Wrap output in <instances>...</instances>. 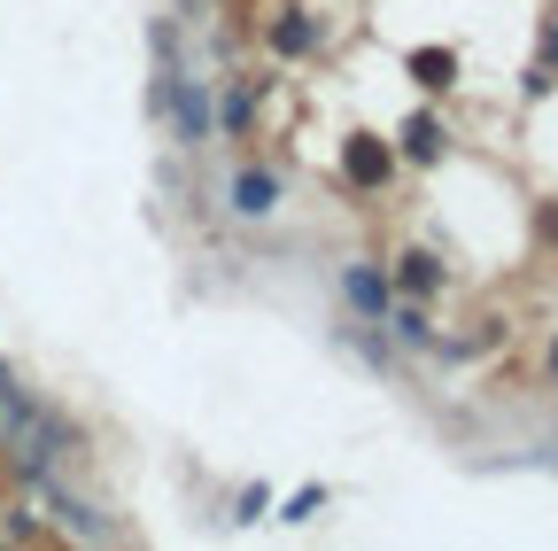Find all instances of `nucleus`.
Here are the masks:
<instances>
[{
    "label": "nucleus",
    "instance_id": "nucleus-1",
    "mask_svg": "<svg viewBox=\"0 0 558 551\" xmlns=\"http://www.w3.org/2000/svg\"><path fill=\"white\" fill-rule=\"evenodd\" d=\"M341 171H349V187H380V179H388V148H380V141H349Z\"/></svg>",
    "mask_w": 558,
    "mask_h": 551
},
{
    "label": "nucleus",
    "instance_id": "nucleus-2",
    "mask_svg": "<svg viewBox=\"0 0 558 551\" xmlns=\"http://www.w3.org/2000/svg\"><path fill=\"white\" fill-rule=\"evenodd\" d=\"M271 202H279V179H271V171H241V179H233V211H248V218H264V211H271Z\"/></svg>",
    "mask_w": 558,
    "mask_h": 551
},
{
    "label": "nucleus",
    "instance_id": "nucleus-3",
    "mask_svg": "<svg viewBox=\"0 0 558 551\" xmlns=\"http://www.w3.org/2000/svg\"><path fill=\"white\" fill-rule=\"evenodd\" d=\"M349 303H357V311H388V280H373V272L357 264V272H349Z\"/></svg>",
    "mask_w": 558,
    "mask_h": 551
},
{
    "label": "nucleus",
    "instance_id": "nucleus-4",
    "mask_svg": "<svg viewBox=\"0 0 558 551\" xmlns=\"http://www.w3.org/2000/svg\"><path fill=\"white\" fill-rule=\"evenodd\" d=\"M450 71H458V62L435 55V47H418V55H411V79H418V86H450Z\"/></svg>",
    "mask_w": 558,
    "mask_h": 551
},
{
    "label": "nucleus",
    "instance_id": "nucleus-5",
    "mask_svg": "<svg viewBox=\"0 0 558 551\" xmlns=\"http://www.w3.org/2000/svg\"><path fill=\"white\" fill-rule=\"evenodd\" d=\"M435 280H442L435 256H403V288H411V296H435Z\"/></svg>",
    "mask_w": 558,
    "mask_h": 551
},
{
    "label": "nucleus",
    "instance_id": "nucleus-6",
    "mask_svg": "<svg viewBox=\"0 0 558 551\" xmlns=\"http://www.w3.org/2000/svg\"><path fill=\"white\" fill-rule=\"evenodd\" d=\"M271 47H279V55H303V47H311V24H303V16H288V24H271Z\"/></svg>",
    "mask_w": 558,
    "mask_h": 551
},
{
    "label": "nucleus",
    "instance_id": "nucleus-7",
    "mask_svg": "<svg viewBox=\"0 0 558 551\" xmlns=\"http://www.w3.org/2000/svg\"><path fill=\"white\" fill-rule=\"evenodd\" d=\"M435 148H442V132H435V117H418V124H411V156H435Z\"/></svg>",
    "mask_w": 558,
    "mask_h": 551
}]
</instances>
